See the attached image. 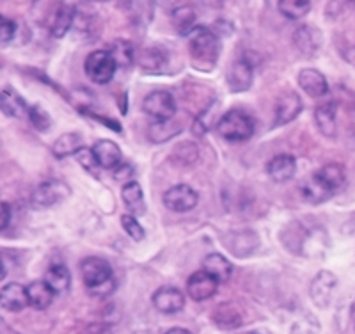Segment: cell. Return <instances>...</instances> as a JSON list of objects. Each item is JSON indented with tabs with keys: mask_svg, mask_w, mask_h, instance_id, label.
<instances>
[{
	"mask_svg": "<svg viewBox=\"0 0 355 334\" xmlns=\"http://www.w3.org/2000/svg\"><path fill=\"white\" fill-rule=\"evenodd\" d=\"M345 181H347V174H345L343 165L327 164L304 181L300 185V192H302L304 201L311 205H322L345 185Z\"/></svg>",
	"mask_w": 355,
	"mask_h": 334,
	"instance_id": "obj_1",
	"label": "cell"
},
{
	"mask_svg": "<svg viewBox=\"0 0 355 334\" xmlns=\"http://www.w3.org/2000/svg\"><path fill=\"white\" fill-rule=\"evenodd\" d=\"M84 285L94 297H107L116 290V278L110 263L103 258L89 256L80 263Z\"/></svg>",
	"mask_w": 355,
	"mask_h": 334,
	"instance_id": "obj_2",
	"label": "cell"
},
{
	"mask_svg": "<svg viewBox=\"0 0 355 334\" xmlns=\"http://www.w3.org/2000/svg\"><path fill=\"white\" fill-rule=\"evenodd\" d=\"M189 50L190 59L194 62L198 69H211L218 60V53H220V43H218V36L214 34L210 28L198 27L189 34Z\"/></svg>",
	"mask_w": 355,
	"mask_h": 334,
	"instance_id": "obj_3",
	"label": "cell"
},
{
	"mask_svg": "<svg viewBox=\"0 0 355 334\" xmlns=\"http://www.w3.org/2000/svg\"><path fill=\"white\" fill-rule=\"evenodd\" d=\"M217 132L230 142H243L254 135V119L243 110L231 109L218 119Z\"/></svg>",
	"mask_w": 355,
	"mask_h": 334,
	"instance_id": "obj_4",
	"label": "cell"
},
{
	"mask_svg": "<svg viewBox=\"0 0 355 334\" xmlns=\"http://www.w3.org/2000/svg\"><path fill=\"white\" fill-rule=\"evenodd\" d=\"M117 68L119 66H117L116 59H114L109 50H96V52L89 53L85 57V75H87L89 81L98 85L109 84L114 78V75H116Z\"/></svg>",
	"mask_w": 355,
	"mask_h": 334,
	"instance_id": "obj_5",
	"label": "cell"
},
{
	"mask_svg": "<svg viewBox=\"0 0 355 334\" xmlns=\"http://www.w3.org/2000/svg\"><path fill=\"white\" fill-rule=\"evenodd\" d=\"M69 194H71V190H69V187L66 185L64 181L49 180V181H43L41 185L36 187L31 201H33V205L36 206V208L46 210L64 201Z\"/></svg>",
	"mask_w": 355,
	"mask_h": 334,
	"instance_id": "obj_6",
	"label": "cell"
},
{
	"mask_svg": "<svg viewBox=\"0 0 355 334\" xmlns=\"http://www.w3.org/2000/svg\"><path fill=\"white\" fill-rule=\"evenodd\" d=\"M338 286V278L329 270H320L309 285V297L316 308L327 310L334 301V292Z\"/></svg>",
	"mask_w": 355,
	"mask_h": 334,
	"instance_id": "obj_7",
	"label": "cell"
},
{
	"mask_svg": "<svg viewBox=\"0 0 355 334\" xmlns=\"http://www.w3.org/2000/svg\"><path fill=\"white\" fill-rule=\"evenodd\" d=\"M142 110L155 121H171L176 114V101L169 91H151L142 101Z\"/></svg>",
	"mask_w": 355,
	"mask_h": 334,
	"instance_id": "obj_8",
	"label": "cell"
},
{
	"mask_svg": "<svg viewBox=\"0 0 355 334\" xmlns=\"http://www.w3.org/2000/svg\"><path fill=\"white\" fill-rule=\"evenodd\" d=\"M199 203V194L196 192L190 185H174L164 194V205L169 208L171 212H178V214H185L194 210Z\"/></svg>",
	"mask_w": 355,
	"mask_h": 334,
	"instance_id": "obj_9",
	"label": "cell"
},
{
	"mask_svg": "<svg viewBox=\"0 0 355 334\" xmlns=\"http://www.w3.org/2000/svg\"><path fill=\"white\" fill-rule=\"evenodd\" d=\"M254 78V69L252 65L245 59H236L227 66L226 82L231 93H243L249 91Z\"/></svg>",
	"mask_w": 355,
	"mask_h": 334,
	"instance_id": "obj_10",
	"label": "cell"
},
{
	"mask_svg": "<svg viewBox=\"0 0 355 334\" xmlns=\"http://www.w3.org/2000/svg\"><path fill=\"white\" fill-rule=\"evenodd\" d=\"M218 279H215L214 276L208 274L205 269L198 270L194 274L190 276L189 281H187V294L190 295V299L196 302L208 301V299L214 297L218 290Z\"/></svg>",
	"mask_w": 355,
	"mask_h": 334,
	"instance_id": "obj_11",
	"label": "cell"
},
{
	"mask_svg": "<svg viewBox=\"0 0 355 334\" xmlns=\"http://www.w3.org/2000/svg\"><path fill=\"white\" fill-rule=\"evenodd\" d=\"M211 322L220 331H234L243 326V315L233 302H222L211 311Z\"/></svg>",
	"mask_w": 355,
	"mask_h": 334,
	"instance_id": "obj_12",
	"label": "cell"
},
{
	"mask_svg": "<svg viewBox=\"0 0 355 334\" xmlns=\"http://www.w3.org/2000/svg\"><path fill=\"white\" fill-rule=\"evenodd\" d=\"M153 306L160 313L174 315L185 308V295L174 286H162L153 294Z\"/></svg>",
	"mask_w": 355,
	"mask_h": 334,
	"instance_id": "obj_13",
	"label": "cell"
},
{
	"mask_svg": "<svg viewBox=\"0 0 355 334\" xmlns=\"http://www.w3.org/2000/svg\"><path fill=\"white\" fill-rule=\"evenodd\" d=\"M299 81L300 89L304 93L309 94L311 98H322L329 94V82L322 72L315 68H304L299 72Z\"/></svg>",
	"mask_w": 355,
	"mask_h": 334,
	"instance_id": "obj_14",
	"label": "cell"
},
{
	"mask_svg": "<svg viewBox=\"0 0 355 334\" xmlns=\"http://www.w3.org/2000/svg\"><path fill=\"white\" fill-rule=\"evenodd\" d=\"M0 304H2V310L11 311V313H18V311L25 310L28 306L27 286L20 285V283L4 285L2 290H0Z\"/></svg>",
	"mask_w": 355,
	"mask_h": 334,
	"instance_id": "obj_15",
	"label": "cell"
},
{
	"mask_svg": "<svg viewBox=\"0 0 355 334\" xmlns=\"http://www.w3.org/2000/svg\"><path fill=\"white\" fill-rule=\"evenodd\" d=\"M302 112V100L297 93H284L275 101V125L283 126L291 123Z\"/></svg>",
	"mask_w": 355,
	"mask_h": 334,
	"instance_id": "obj_16",
	"label": "cell"
},
{
	"mask_svg": "<svg viewBox=\"0 0 355 334\" xmlns=\"http://www.w3.org/2000/svg\"><path fill=\"white\" fill-rule=\"evenodd\" d=\"M293 43L302 56H315L322 47V33L313 25H302L293 33Z\"/></svg>",
	"mask_w": 355,
	"mask_h": 334,
	"instance_id": "obj_17",
	"label": "cell"
},
{
	"mask_svg": "<svg viewBox=\"0 0 355 334\" xmlns=\"http://www.w3.org/2000/svg\"><path fill=\"white\" fill-rule=\"evenodd\" d=\"M93 151L101 169L114 171L123 160L121 148H119L114 141H110V139H101V141H98L96 144L93 146Z\"/></svg>",
	"mask_w": 355,
	"mask_h": 334,
	"instance_id": "obj_18",
	"label": "cell"
},
{
	"mask_svg": "<svg viewBox=\"0 0 355 334\" xmlns=\"http://www.w3.org/2000/svg\"><path fill=\"white\" fill-rule=\"evenodd\" d=\"M266 173L277 183H284V181L291 180L297 173V160L288 153L277 155L266 164Z\"/></svg>",
	"mask_w": 355,
	"mask_h": 334,
	"instance_id": "obj_19",
	"label": "cell"
},
{
	"mask_svg": "<svg viewBox=\"0 0 355 334\" xmlns=\"http://www.w3.org/2000/svg\"><path fill=\"white\" fill-rule=\"evenodd\" d=\"M75 24V9L68 4H59L52 12V18H50V34L55 40H61L68 34V31L71 28V25Z\"/></svg>",
	"mask_w": 355,
	"mask_h": 334,
	"instance_id": "obj_20",
	"label": "cell"
},
{
	"mask_svg": "<svg viewBox=\"0 0 355 334\" xmlns=\"http://www.w3.org/2000/svg\"><path fill=\"white\" fill-rule=\"evenodd\" d=\"M44 281L55 294H66L71 286V272L64 263H53L44 272Z\"/></svg>",
	"mask_w": 355,
	"mask_h": 334,
	"instance_id": "obj_21",
	"label": "cell"
},
{
	"mask_svg": "<svg viewBox=\"0 0 355 334\" xmlns=\"http://www.w3.org/2000/svg\"><path fill=\"white\" fill-rule=\"evenodd\" d=\"M27 295H28V306H33L34 310L43 311L50 308L53 302V295L55 292L46 285V281H33L27 286Z\"/></svg>",
	"mask_w": 355,
	"mask_h": 334,
	"instance_id": "obj_22",
	"label": "cell"
},
{
	"mask_svg": "<svg viewBox=\"0 0 355 334\" xmlns=\"http://www.w3.org/2000/svg\"><path fill=\"white\" fill-rule=\"evenodd\" d=\"M0 107H2L4 116H9V117L28 116V107L25 105L24 98H21L12 87L2 89V94H0Z\"/></svg>",
	"mask_w": 355,
	"mask_h": 334,
	"instance_id": "obj_23",
	"label": "cell"
},
{
	"mask_svg": "<svg viewBox=\"0 0 355 334\" xmlns=\"http://www.w3.org/2000/svg\"><path fill=\"white\" fill-rule=\"evenodd\" d=\"M123 201H125L126 208L132 212L135 217L137 215H144L146 214V201H144V192H142V187L139 185V181L132 180L128 183L123 185L121 190Z\"/></svg>",
	"mask_w": 355,
	"mask_h": 334,
	"instance_id": "obj_24",
	"label": "cell"
},
{
	"mask_svg": "<svg viewBox=\"0 0 355 334\" xmlns=\"http://www.w3.org/2000/svg\"><path fill=\"white\" fill-rule=\"evenodd\" d=\"M336 116H338V109H336L334 103H323L320 107H316V126H318V130L325 137H336V128H338Z\"/></svg>",
	"mask_w": 355,
	"mask_h": 334,
	"instance_id": "obj_25",
	"label": "cell"
},
{
	"mask_svg": "<svg viewBox=\"0 0 355 334\" xmlns=\"http://www.w3.org/2000/svg\"><path fill=\"white\" fill-rule=\"evenodd\" d=\"M82 148H84V139H82L80 133L69 132L62 133L61 137L53 142L52 151L55 158H66L71 157V155H77Z\"/></svg>",
	"mask_w": 355,
	"mask_h": 334,
	"instance_id": "obj_26",
	"label": "cell"
},
{
	"mask_svg": "<svg viewBox=\"0 0 355 334\" xmlns=\"http://www.w3.org/2000/svg\"><path fill=\"white\" fill-rule=\"evenodd\" d=\"M202 265L208 274L214 276L218 281H227L233 274V265L226 256H222L220 253H211L202 260Z\"/></svg>",
	"mask_w": 355,
	"mask_h": 334,
	"instance_id": "obj_27",
	"label": "cell"
},
{
	"mask_svg": "<svg viewBox=\"0 0 355 334\" xmlns=\"http://www.w3.org/2000/svg\"><path fill=\"white\" fill-rule=\"evenodd\" d=\"M171 20H173L174 28H176L180 34H183V36H189V34L198 27V25H196L198 15H196L194 8L189 4L178 6L173 11V15H171Z\"/></svg>",
	"mask_w": 355,
	"mask_h": 334,
	"instance_id": "obj_28",
	"label": "cell"
},
{
	"mask_svg": "<svg viewBox=\"0 0 355 334\" xmlns=\"http://www.w3.org/2000/svg\"><path fill=\"white\" fill-rule=\"evenodd\" d=\"M277 9L288 20H300L311 11V0H279Z\"/></svg>",
	"mask_w": 355,
	"mask_h": 334,
	"instance_id": "obj_29",
	"label": "cell"
},
{
	"mask_svg": "<svg viewBox=\"0 0 355 334\" xmlns=\"http://www.w3.org/2000/svg\"><path fill=\"white\" fill-rule=\"evenodd\" d=\"M109 52L112 53V57L116 59L117 66H130L135 60V52H133V47L125 40H117L114 41L112 47L109 49Z\"/></svg>",
	"mask_w": 355,
	"mask_h": 334,
	"instance_id": "obj_30",
	"label": "cell"
},
{
	"mask_svg": "<svg viewBox=\"0 0 355 334\" xmlns=\"http://www.w3.org/2000/svg\"><path fill=\"white\" fill-rule=\"evenodd\" d=\"M199 157V148L194 142H180V144L174 148L173 158L182 165H190L194 164Z\"/></svg>",
	"mask_w": 355,
	"mask_h": 334,
	"instance_id": "obj_31",
	"label": "cell"
},
{
	"mask_svg": "<svg viewBox=\"0 0 355 334\" xmlns=\"http://www.w3.org/2000/svg\"><path fill=\"white\" fill-rule=\"evenodd\" d=\"M139 65L144 69L160 68L166 65V52L160 49H146L139 56Z\"/></svg>",
	"mask_w": 355,
	"mask_h": 334,
	"instance_id": "obj_32",
	"label": "cell"
},
{
	"mask_svg": "<svg viewBox=\"0 0 355 334\" xmlns=\"http://www.w3.org/2000/svg\"><path fill=\"white\" fill-rule=\"evenodd\" d=\"M28 119L33 123V126L40 132H46L52 126V117L41 105H33L28 107Z\"/></svg>",
	"mask_w": 355,
	"mask_h": 334,
	"instance_id": "obj_33",
	"label": "cell"
},
{
	"mask_svg": "<svg viewBox=\"0 0 355 334\" xmlns=\"http://www.w3.org/2000/svg\"><path fill=\"white\" fill-rule=\"evenodd\" d=\"M121 226H123V230L128 233V237L132 238V240L141 242L142 238L146 237L144 228H142L141 222L137 221V217H135V215H130V214L121 215Z\"/></svg>",
	"mask_w": 355,
	"mask_h": 334,
	"instance_id": "obj_34",
	"label": "cell"
},
{
	"mask_svg": "<svg viewBox=\"0 0 355 334\" xmlns=\"http://www.w3.org/2000/svg\"><path fill=\"white\" fill-rule=\"evenodd\" d=\"M355 6V0H329L327 8H325V17L329 20H338L350 11V8Z\"/></svg>",
	"mask_w": 355,
	"mask_h": 334,
	"instance_id": "obj_35",
	"label": "cell"
},
{
	"mask_svg": "<svg viewBox=\"0 0 355 334\" xmlns=\"http://www.w3.org/2000/svg\"><path fill=\"white\" fill-rule=\"evenodd\" d=\"M75 157H77L78 164H80L85 171H89V173H96L98 169H101L100 164H98V160H96V157H94L93 149H89L84 146V148H82L80 151L75 155Z\"/></svg>",
	"mask_w": 355,
	"mask_h": 334,
	"instance_id": "obj_36",
	"label": "cell"
},
{
	"mask_svg": "<svg viewBox=\"0 0 355 334\" xmlns=\"http://www.w3.org/2000/svg\"><path fill=\"white\" fill-rule=\"evenodd\" d=\"M17 24L9 18H2V25H0V37H2V44L11 43L12 37L17 36Z\"/></svg>",
	"mask_w": 355,
	"mask_h": 334,
	"instance_id": "obj_37",
	"label": "cell"
},
{
	"mask_svg": "<svg viewBox=\"0 0 355 334\" xmlns=\"http://www.w3.org/2000/svg\"><path fill=\"white\" fill-rule=\"evenodd\" d=\"M132 176H133V167L130 164H119L116 167V169H114V178H116L117 181H126V183H128V181H132Z\"/></svg>",
	"mask_w": 355,
	"mask_h": 334,
	"instance_id": "obj_38",
	"label": "cell"
},
{
	"mask_svg": "<svg viewBox=\"0 0 355 334\" xmlns=\"http://www.w3.org/2000/svg\"><path fill=\"white\" fill-rule=\"evenodd\" d=\"M9 224H11V206L4 201L2 203V219H0V228H2V231L8 230Z\"/></svg>",
	"mask_w": 355,
	"mask_h": 334,
	"instance_id": "obj_39",
	"label": "cell"
},
{
	"mask_svg": "<svg viewBox=\"0 0 355 334\" xmlns=\"http://www.w3.org/2000/svg\"><path fill=\"white\" fill-rule=\"evenodd\" d=\"M85 334H110V331L105 326H91Z\"/></svg>",
	"mask_w": 355,
	"mask_h": 334,
	"instance_id": "obj_40",
	"label": "cell"
},
{
	"mask_svg": "<svg viewBox=\"0 0 355 334\" xmlns=\"http://www.w3.org/2000/svg\"><path fill=\"white\" fill-rule=\"evenodd\" d=\"M0 334H21V333H18L17 329H12L11 326H8V324L2 320V324H0Z\"/></svg>",
	"mask_w": 355,
	"mask_h": 334,
	"instance_id": "obj_41",
	"label": "cell"
},
{
	"mask_svg": "<svg viewBox=\"0 0 355 334\" xmlns=\"http://www.w3.org/2000/svg\"><path fill=\"white\" fill-rule=\"evenodd\" d=\"M343 53H345V59H347L350 65L355 66V47H350V49H348L347 52H343Z\"/></svg>",
	"mask_w": 355,
	"mask_h": 334,
	"instance_id": "obj_42",
	"label": "cell"
},
{
	"mask_svg": "<svg viewBox=\"0 0 355 334\" xmlns=\"http://www.w3.org/2000/svg\"><path fill=\"white\" fill-rule=\"evenodd\" d=\"M166 334H192V333H190L189 329H185V327H171Z\"/></svg>",
	"mask_w": 355,
	"mask_h": 334,
	"instance_id": "obj_43",
	"label": "cell"
},
{
	"mask_svg": "<svg viewBox=\"0 0 355 334\" xmlns=\"http://www.w3.org/2000/svg\"><path fill=\"white\" fill-rule=\"evenodd\" d=\"M250 334H258V333H250Z\"/></svg>",
	"mask_w": 355,
	"mask_h": 334,
	"instance_id": "obj_44",
	"label": "cell"
}]
</instances>
